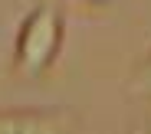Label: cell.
<instances>
[{
    "label": "cell",
    "mask_w": 151,
    "mask_h": 134,
    "mask_svg": "<svg viewBox=\"0 0 151 134\" xmlns=\"http://www.w3.org/2000/svg\"><path fill=\"white\" fill-rule=\"evenodd\" d=\"M66 39V16L53 0H40V4L23 16L17 43H13V66L20 75H43L56 66Z\"/></svg>",
    "instance_id": "cell-1"
},
{
    "label": "cell",
    "mask_w": 151,
    "mask_h": 134,
    "mask_svg": "<svg viewBox=\"0 0 151 134\" xmlns=\"http://www.w3.org/2000/svg\"><path fill=\"white\" fill-rule=\"evenodd\" d=\"M72 124H76L72 108H53V105L0 108V134H63Z\"/></svg>",
    "instance_id": "cell-2"
},
{
    "label": "cell",
    "mask_w": 151,
    "mask_h": 134,
    "mask_svg": "<svg viewBox=\"0 0 151 134\" xmlns=\"http://www.w3.org/2000/svg\"><path fill=\"white\" fill-rule=\"evenodd\" d=\"M128 95H135V98H148V101H151V49L141 56V62H138L135 72H132Z\"/></svg>",
    "instance_id": "cell-3"
},
{
    "label": "cell",
    "mask_w": 151,
    "mask_h": 134,
    "mask_svg": "<svg viewBox=\"0 0 151 134\" xmlns=\"http://www.w3.org/2000/svg\"><path fill=\"white\" fill-rule=\"evenodd\" d=\"M92 4H105V0H92Z\"/></svg>",
    "instance_id": "cell-4"
}]
</instances>
